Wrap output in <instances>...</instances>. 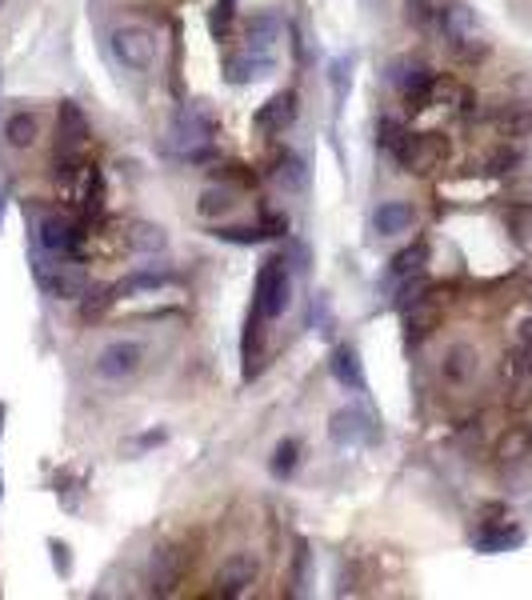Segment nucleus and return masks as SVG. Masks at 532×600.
Returning a JSON list of instances; mask_svg holds the SVG:
<instances>
[{"label":"nucleus","instance_id":"f257e3e1","mask_svg":"<svg viewBox=\"0 0 532 600\" xmlns=\"http://www.w3.org/2000/svg\"><path fill=\"white\" fill-rule=\"evenodd\" d=\"M84 148H88V120H84V112L72 100H60V112H56V152H52L60 180H72V172L84 160Z\"/></svg>","mask_w":532,"mask_h":600},{"label":"nucleus","instance_id":"f03ea898","mask_svg":"<svg viewBox=\"0 0 532 600\" xmlns=\"http://www.w3.org/2000/svg\"><path fill=\"white\" fill-rule=\"evenodd\" d=\"M440 32L448 40V48L460 56V60H480L488 52V40H484V28L476 20V12L468 4H444L440 8Z\"/></svg>","mask_w":532,"mask_h":600},{"label":"nucleus","instance_id":"7ed1b4c3","mask_svg":"<svg viewBox=\"0 0 532 600\" xmlns=\"http://www.w3.org/2000/svg\"><path fill=\"white\" fill-rule=\"evenodd\" d=\"M292 304V276H288V264L284 260H264L260 272H256V296H252V308L260 320H276L284 316V308Z\"/></svg>","mask_w":532,"mask_h":600},{"label":"nucleus","instance_id":"20e7f679","mask_svg":"<svg viewBox=\"0 0 532 600\" xmlns=\"http://www.w3.org/2000/svg\"><path fill=\"white\" fill-rule=\"evenodd\" d=\"M140 364H144V344L140 340H112L96 352L92 372L108 384H120V380H132L140 372Z\"/></svg>","mask_w":532,"mask_h":600},{"label":"nucleus","instance_id":"39448f33","mask_svg":"<svg viewBox=\"0 0 532 600\" xmlns=\"http://www.w3.org/2000/svg\"><path fill=\"white\" fill-rule=\"evenodd\" d=\"M108 48H112L116 64H124V68H132V72H148L152 60H156V40H152V32L140 28V24L116 28V32L108 36Z\"/></svg>","mask_w":532,"mask_h":600},{"label":"nucleus","instance_id":"423d86ee","mask_svg":"<svg viewBox=\"0 0 532 600\" xmlns=\"http://www.w3.org/2000/svg\"><path fill=\"white\" fill-rule=\"evenodd\" d=\"M80 244H84V232H80V224H76V220L60 216V212H52V216H44V220H40V248H44L48 256L68 260V256H76V252H80Z\"/></svg>","mask_w":532,"mask_h":600},{"label":"nucleus","instance_id":"0eeeda50","mask_svg":"<svg viewBox=\"0 0 532 600\" xmlns=\"http://www.w3.org/2000/svg\"><path fill=\"white\" fill-rule=\"evenodd\" d=\"M392 156H396L400 168H408V172H432V168L448 156V144H444L440 136H432V132H428V136H412V132H408Z\"/></svg>","mask_w":532,"mask_h":600},{"label":"nucleus","instance_id":"6e6552de","mask_svg":"<svg viewBox=\"0 0 532 600\" xmlns=\"http://www.w3.org/2000/svg\"><path fill=\"white\" fill-rule=\"evenodd\" d=\"M184 560H188V552H184L180 544L156 548L152 560H148V588H152L156 596H168V592L180 584V576H184Z\"/></svg>","mask_w":532,"mask_h":600},{"label":"nucleus","instance_id":"1a4fd4ad","mask_svg":"<svg viewBox=\"0 0 532 600\" xmlns=\"http://www.w3.org/2000/svg\"><path fill=\"white\" fill-rule=\"evenodd\" d=\"M256 572H260V564H256L252 552H232V556H224V564L216 568V592H220V596H244V592L252 588Z\"/></svg>","mask_w":532,"mask_h":600},{"label":"nucleus","instance_id":"9d476101","mask_svg":"<svg viewBox=\"0 0 532 600\" xmlns=\"http://www.w3.org/2000/svg\"><path fill=\"white\" fill-rule=\"evenodd\" d=\"M388 80L396 84V92L408 100V104H424L428 100V92H432V68L428 64H420V60H396L392 64V72H388Z\"/></svg>","mask_w":532,"mask_h":600},{"label":"nucleus","instance_id":"9b49d317","mask_svg":"<svg viewBox=\"0 0 532 600\" xmlns=\"http://www.w3.org/2000/svg\"><path fill=\"white\" fill-rule=\"evenodd\" d=\"M296 92H276L272 100H264L260 108H256V128L260 132H284V128H292V120H296Z\"/></svg>","mask_w":532,"mask_h":600},{"label":"nucleus","instance_id":"f8f14e48","mask_svg":"<svg viewBox=\"0 0 532 600\" xmlns=\"http://www.w3.org/2000/svg\"><path fill=\"white\" fill-rule=\"evenodd\" d=\"M332 440H336V444L376 440V424H372V416H364L360 408H340V412H332Z\"/></svg>","mask_w":532,"mask_h":600},{"label":"nucleus","instance_id":"ddd939ff","mask_svg":"<svg viewBox=\"0 0 532 600\" xmlns=\"http://www.w3.org/2000/svg\"><path fill=\"white\" fill-rule=\"evenodd\" d=\"M36 280L52 292V296H60V300H76V296H84V276L80 272H72V264H36Z\"/></svg>","mask_w":532,"mask_h":600},{"label":"nucleus","instance_id":"4468645a","mask_svg":"<svg viewBox=\"0 0 532 600\" xmlns=\"http://www.w3.org/2000/svg\"><path fill=\"white\" fill-rule=\"evenodd\" d=\"M264 72H272V56H264L260 48L232 52V56L224 60V80H228V84H248V80H256V76H264Z\"/></svg>","mask_w":532,"mask_h":600},{"label":"nucleus","instance_id":"2eb2a0df","mask_svg":"<svg viewBox=\"0 0 532 600\" xmlns=\"http://www.w3.org/2000/svg\"><path fill=\"white\" fill-rule=\"evenodd\" d=\"M332 376H336V384L344 388V392H364L368 388V380H364V364H360V352L352 348V344H340L336 352H332Z\"/></svg>","mask_w":532,"mask_h":600},{"label":"nucleus","instance_id":"dca6fc26","mask_svg":"<svg viewBox=\"0 0 532 600\" xmlns=\"http://www.w3.org/2000/svg\"><path fill=\"white\" fill-rule=\"evenodd\" d=\"M412 220H416V212H412V204H404V200H384V204L372 212V228H376L380 236H400V232L412 228Z\"/></svg>","mask_w":532,"mask_h":600},{"label":"nucleus","instance_id":"f3484780","mask_svg":"<svg viewBox=\"0 0 532 600\" xmlns=\"http://www.w3.org/2000/svg\"><path fill=\"white\" fill-rule=\"evenodd\" d=\"M492 124L500 128V136L520 140V136H528V132H532V104L508 100V104H500V108L492 112Z\"/></svg>","mask_w":532,"mask_h":600},{"label":"nucleus","instance_id":"a211bd4d","mask_svg":"<svg viewBox=\"0 0 532 600\" xmlns=\"http://www.w3.org/2000/svg\"><path fill=\"white\" fill-rule=\"evenodd\" d=\"M212 132H216V120H212V112H204L200 104H188V108L180 112V120H176V140H180V144L212 140Z\"/></svg>","mask_w":532,"mask_h":600},{"label":"nucleus","instance_id":"6ab92c4d","mask_svg":"<svg viewBox=\"0 0 532 600\" xmlns=\"http://www.w3.org/2000/svg\"><path fill=\"white\" fill-rule=\"evenodd\" d=\"M440 376L448 384H468L476 376V348L472 344H452L444 352V364H440Z\"/></svg>","mask_w":532,"mask_h":600},{"label":"nucleus","instance_id":"aec40b11","mask_svg":"<svg viewBox=\"0 0 532 600\" xmlns=\"http://www.w3.org/2000/svg\"><path fill=\"white\" fill-rule=\"evenodd\" d=\"M524 540V532L516 528V524H504V520H488V528L484 532H476V552H508V548H516Z\"/></svg>","mask_w":532,"mask_h":600},{"label":"nucleus","instance_id":"412c9836","mask_svg":"<svg viewBox=\"0 0 532 600\" xmlns=\"http://www.w3.org/2000/svg\"><path fill=\"white\" fill-rule=\"evenodd\" d=\"M4 144L16 148V152L32 148V144H36V116H32V112H12V116L4 120Z\"/></svg>","mask_w":532,"mask_h":600},{"label":"nucleus","instance_id":"4be33fe9","mask_svg":"<svg viewBox=\"0 0 532 600\" xmlns=\"http://www.w3.org/2000/svg\"><path fill=\"white\" fill-rule=\"evenodd\" d=\"M528 452H532V428H524V424L508 428V432L500 436V444H496V460H500V464H516V460H524Z\"/></svg>","mask_w":532,"mask_h":600},{"label":"nucleus","instance_id":"5701e85b","mask_svg":"<svg viewBox=\"0 0 532 600\" xmlns=\"http://www.w3.org/2000/svg\"><path fill=\"white\" fill-rule=\"evenodd\" d=\"M168 244V236H164V228L160 224H152V220H136L132 228H128V248H136V252H160Z\"/></svg>","mask_w":532,"mask_h":600},{"label":"nucleus","instance_id":"b1692460","mask_svg":"<svg viewBox=\"0 0 532 600\" xmlns=\"http://www.w3.org/2000/svg\"><path fill=\"white\" fill-rule=\"evenodd\" d=\"M276 180H280L288 192H304V188H308V168H304V160H300L296 152H284V156L276 160Z\"/></svg>","mask_w":532,"mask_h":600},{"label":"nucleus","instance_id":"393cba45","mask_svg":"<svg viewBox=\"0 0 532 600\" xmlns=\"http://www.w3.org/2000/svg\"><path fill=\"white\" fill-rule=\"evenodd\" d=\"M164 284H172V272L168 268H148V272H132L128 280H120L112 292H120V296H128V292H156V288H164Z\"/></svg>","mask_w":532,"mask_h":600},{"label":"nucleus","instance_id":"a878e982","mask_svg":"<svg viewBox=\"0 0 532 600\" xmlns=\"http://www.w3.org/2000/svg\"><path fill=\"white\" fill-rule=\"evenodd\" d=\"M232 208H236V200H232V192H228V188H204V192H200V200H196V212H200L204 220L228 216Z\"/></svg>","mask_w":532,"mask_h":600},{"label":"nucleus","instance_id":"bb28decb","mask_svg":"<svg viewBox=\"0 0 532 600\" xmlns=\"http://www.w3.org/2000/svg\"><path fill=\"white\" fill-rule=\"evenodd\" d=\"M296 460H300V444H296V440H280V444L272 448L268 468H272L276 480H288V476L296 472Z\"/></svg>","mask_w":532,"mask_h":600},{"label":"nucleus","instance_id":"cd10ccee","mask_svg":"<svg viewBox=\"0 0 532 600\" xmlns=\"http://www.w3.org/2000/svg\"><path fill=\"white\" fill-rule=\"evenodd\" d=\"M216 240H224V244H240V248H248V244H264L268 240V232L264 228H244V224H216V232H212Z\"/></svg>","mask_w":532,"mask_h":600},{"label":"nucleus","instance_id":"c85d7f7f","mask_svg":"<svg viewBox=\"0 0 532 600\" xmlns=\"http://www.w3.org/2000/svg\"><path fill=\"white\" fill-rule=\"evenodd\" d=\"M424 256H428V248H424V244H412V248L396 252V256H392V268H388V276H392V280H400V276H412V272H420Z\"/></svg>","mask_w":532,"mask_h":600},{"label":"nucleus","instance_id":"c756f323","mask_svg":"<svg viewBox=\"0 0 532 600\" xmlns=\"http://www.w3.org/2000/svg\"><path fill=\"white\" fill-rule=\"evenodd\" d=\"M276 32H280V20H276L272 12L252 16V24H248V40H252V48H268V44L276 40Z\"/></svg>","mask_w":532,"mask_h":600},{"label":"nucleus","instance_id":"7c9ffc66","mask_svg":"<svg viewBox=\"0 0 532 600\" xmlns=\"http://www.w3.org/2000/svg\"><path fill=\"white\" fill-rule=\"evenodd\" d=\"M376 136H380V148H384V152H396V148H400V140H404L408 132H404V124H400V120L384 116V120H380V128H376Z\"/></svg>","mask_w":532,"mask_h":600},{"label":"nucleus","instance_id":"2f4dec72","mask_svg":"<svg viewBox=\"0 0 532 600\" xmlns=\"http://www.w3.org/2000/svg\"><path fill=\"white\" fill-rule=\"evenodd\" d=\"M492 172H512V164H520V152L516 148H500V152H492Z\"/></svg>","mask_w":532,"mask_h":600},{"label":"nucleus","instance_id":"473e14b6","mask_svg":"<svg viewBox=\"0 0 532 600\" xmlns=\"http://www.w3.org/2000/svg\"><path fill=\"white\" fill-rule=\"evenodd\" d=\"M404 8H408V20H416V24H424L432 16V0H404Z\"/></svg>","mask_w":532,"mask_h":600},{"label":"nucleus","instance_id":"72a5a7b5","mask_svg":"<svg viewBox=\"0 0 532 600\" xmlns=\"http://www.w3.org/2000/svg\"><path fill=\"white\" fill-rule=\"evenodd\" d=\"M228 24H232V0H220V4H216V16H212V28H216V32H228Z\"/></svg>","mask_w":532,"mask_h":600},{"label":"nucleus","instance_id":"f704fd0d","mask_svg":"<svg viewBox=\"0 0 532 600\" xmlns=\"http://www.w3.org/2000/svg\"><path fill=\"white\" fill-rule=\"evenodd\" d=\"M520 348L532 356V320H524V324H520Z\"/></svg>","mask_w":532,"mask_h":600},{"label":"nucleus","instance_id":"c9c22d12","mask_svg":"<svg viewBox=\"0 0 532 600\" xmlns=\"http://www.w3.org/2000/svg\"><path fill=\"white\" fill-rule=\"evenodd\" d=\"M152 444H164V432H160V428H156V432H144V436H140V448H152Z\"/></svg>","mask_w":532,"mask_h":600},{"label":"nucleus","instance_id":"e433bc0d","mask_svg":"<svg viewBox=\"0 0 532 600\" xmlns=\"http://www.w3.org/2000/svg\"><path fill=\"white\" fill-rule=\"evenodd\" d=\"M52 552H56V568L68 572V548H64V544H52Z\"/></svg>","mask_w":532,"mask_h":600},{"label":"nucleus","instance_id":"4c0bfd02","mask_svg":"<svg viewBox=\"0 0 532 600\" xmlns=\"http://www.w3.org/2000/svg\"><path fill=\"white\" fill-rule=\"evenodd\" d=\"M0 8H4V0H0Z\"/></svg>","mask_w":532,"mask_h":600}]
</instances>
